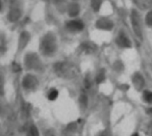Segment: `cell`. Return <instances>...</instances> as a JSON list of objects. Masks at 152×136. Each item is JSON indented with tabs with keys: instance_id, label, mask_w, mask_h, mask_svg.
<instances>
[{
	"instance_id": "6da1fadb",
	"label": "cell",
	"mask_w": 152,
	"mask_h": 136,
	"mask_svg": "<svg viewBox=\"0 0 152 136\" xmlns=\"http://www.w3.org/2000/svg\"><path fill=\"white\" fill-rule=\"evenodd\" d=\"M69 27L73 28V29H81V24H79V23H71Z\"/></svg>"
}]
</instances>
